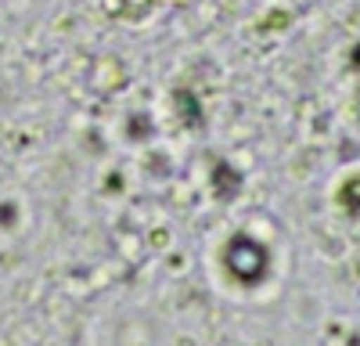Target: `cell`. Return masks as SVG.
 <instances>
[]
</instances>
